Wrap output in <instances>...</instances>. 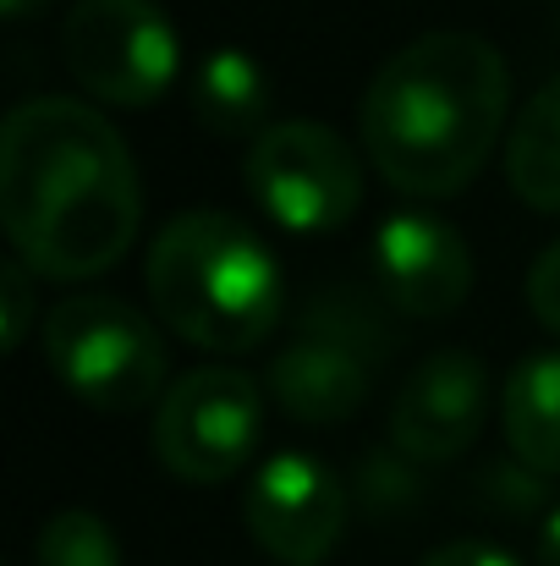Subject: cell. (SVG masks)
<instances>
[{"mask_svg":"<svg viewBox=\"0 0 560 566\" xmlns=\"http://www.w3.org/2000/svg\"><path fill=\"white\" fill-rule=\"evenodd\" d=\"M0 220L44 281H88L127 259L144 192L121 133L88 99H28L0 127Z\"/></svg>","mask_w":560,"mask_h":566,"instance_id":"obj_1","label":"cell"},{"mask_svg":"<svg viewBox=\"0 0 560 566\" xmlns=\"http://www.w3.org/2000/svg\"><path fill=\"white\" fill-rule=\"evenodd\" d=\"M511 116L506 55L462 28L401 44L373 72L358 133L369 166L406 198H456L467 188Z\"/></svg>","mask_w":560,"mask_h":566,"instance_id":"obj_2","label":"cell"},{"mask_svg":"<svg viewBox=\"0 0 560 566\" xmlns=\"http://www.w3.org/2000/svg\"><path fill=\"white\" fill-rule=\"evenodd\" d=\"M149 303L198 353H253L275 336L286 286L264 237L220 209H187L149 242Z\"/></svg>","mask_w":560,"mask_h":566,"instance_id":"obj_3","label":"cell"},{"mask_svg":"<svg viewBox=\"0 0 560 566\" xmlns=\"http://www.w3.org/2000/svg\"><path fill=\"white\" fill-rule=\"evenodd\" d=\"M44 358L94 412H138L171 390L160 331L133 303L105 292L66 297L44 314Z\"/></svg>","mask_w":560,"mask_h":566,"instance_id":"obj_4","label":"cell"},{"mask_svg":"<svg viewBox=\"0 0 560 566\" xmlns=\"http://www.w3.org/2000/svg\"><path fill=\"white\" fill-rule=\"evenodd\" d=\"M72 83L116 111H149L182 72V33L155 0H77L61 22Z\"/></svg>","mask_w":560,"mask_h":566,"instance_id":"obj_5","label":"cell"},{"mask_svg":"<svg viewBox=\"0 0 560 566\" xmlns=\"http://www.w3.org/2000/svg\"><path fill=\"white\" fill-rule=\"evenodd\" d=\"M242 177L253 203L292 237H330L363 203V160L325 122H275L247 144Z\"/></svg>","mask_w":560,"mask_h":566,"instance_id":"obj_6","label":"cell"},{"mask_svg":"<svg viewBox=\"0 0 560 566\" xmlns=\"http://www.w3.org/2000/svg\"><path fill=\"white\" fill-rule=\"evenodd\" d=\"M264 440V385L231 364L187 369L155 407V457L182 484H225Z\"/></svg>","mask_w":560,"mask_h":566,"instance_id":"obj_7","label":"cell"},{"mask_svg":"<svg viewBox=\"0 0 560 566\" xmlns=\"http://www.w3.org/2000/svg\"><path fill=\"white\" fill-rule=\"evenodd\" d=\"M352 517L341 473L308 451H275L247 479L242 523L253 545L281 566H319L336 556Z\"/></svg>","mask_w":560,"mask_h":566,"instance_id":"obj_8","label":"cell"},{"mask_svg":"<svg viewBox=\"0 0 560 566\" xmlns=\"http://www.w3.org/2000/svg\"><path fill=\"white\" fill-rule=\"evenodd\" d=\"M373 353H379V336L369 331L363 308H352V319L314 314L303 319V336L275 353L270 401H281L286 418L314 423V429L347 423L363 412L373 390Z\"/></svg>","mask_w":560,"mask_h":566,"instance_id":"obj_9","label":"cell"},{"mask_svg":"<svg viewBox=\"0 0 560 566\" xmlns=\"http://www.w3.org/2000/svg\"><path fill=\"white\" fill-rule=\"evenodd\" d=\"M489 407H495V390H489L484 358H473L467 347L429 353L390 401V451L418 468L456 462L478 446Z\"/></svg>","mask_w":560,"mask_h":566,"instance_id":"obj_10","label":"cell"},{"mask_svg":"<svg viewBox=\"0 0 560 566\" xmlns=\"http://www.w3.org/2000/svg\"><path fill=\"white\" fill-rule=\"evenodd\" d=\"M373 281L384 308L406 319H451L473 292V248L451 220L395 209L373 231Z\"/></svg>","mask_w":560,"mask_h":566,"instance_id":"obj_11","label":"cell"},{"mask_svg":"<svg viewBox=\"0 0 560 566\" xmlns=\"http://www.w3.org/2000/svg\"><path fill=\"white\" fill-rule=\"evenodd\" d=\"M500 429L522 468L560 479V347L528 353L500 390Z\"/></svg>","mask_w":560,"mask_h":566,"instance_id":"obj_12","label":"cell"},{"mask_svg":"<svg viewBox=\"0 0 560 566\" xmlns=\"http://www.w3.org/2000/svg\"><path fill=\"white\" fill-rule=\"evenodd\" d=\"M187 99H192L198 127L214 133V138H247L253 144L258 133L275 127L270 122V105H275L270 72L236 44L203 55V66L192 72V94Z\"/></svg>","mask_w":560,"mask_h":566,"instance_id":"obj_13","label":"cell"},{"mask_svg":"<svg viewBox=\"0 0 560 566\" xmlns=\"http://www.w3.org/2000/svg\"><path fill=\"white\" fill-rule=\"evenodd\" d=\"M506 182L528 209L560 214V77H550L506 133Z\"/></svg>","mask_w":560,"mask_h":566,"instance_id":"obj_14","label":"cell"},{"mask_svg":"<svg viewBox=\"0 0 560 566\" xmlns=\"http://www.w3.org/2000/svg\"><path fill=\"white\" fill-rule=\"evenodd\" d=\"M33 566H121V539L110 534V523L99 512L66 506L39 528Z\"/></svg>","mask_w":560,"mask_h":566,"instance_id":"obj_15","label":"cell"},{"mask_svg":"<svg viewBox=\"0 0 560 566\" xmlns=\"http://www.w3.org/2000/svg\"><path fill=\"white\" fill-rule=\"evenodd\" d=\"M44 325L39 308H33V270L22 259H6L0 264V347L6 353H22L28 331Z\"/></svg>","mask_w":560,"mask_h":566,"instance_id":"obj_16","label":"cell"},{"mask_svg":"<svg viewBox=\"0 0 560 566\" xmlns=\"http://www.w3.org/2000/svg\"><path fill=\"white\" fill-rule=\"evenodd\" d=\"M528 308H533V319H539L545 331L560 336V237L533 259V270H528Z\"/></svg>","mask_w":560,"mask_h":566,"instance_id":"obj_17","label":"cell"},{"mask_svg":"<svg viewBox=\"0 0 560 566\" xmlns=\"http://www.w3.org/2000/svg\"><path fill=\"white\" fill-rule=\"evenodd\" d=\"M418 566H522V562H517L511 551L489 545V539H451V545L429 551Z\"/></svg>","mask_w":560,"mask_h":566,"instance_id":"obj_18","label":"cell"},{"mask_svg":"<svg viewBox=\"0 0 560 566\" xmlns=\"http://www.w3.org/2000/svg\"><path fill=\"white\" fill-rule=\"evenodd\" d=\"M539 566H560V506L545 517V528H539Z\"/></svg>","mask_w":560,"mask_h":566,"instance_id":"obj_19","label":"cell"},{"mask_svg":"<svg viewBox=\"0 0 560 566\" xmlns=\"http://www.w3.org/2000/svg\"><path fill=\"white\" fill-rule=\"evenodd\" d=\"M55 0H0V17L6 22H33V17H44Z\"/></svg>","mask_w":560,"mask_h":566,"instance_id":"obj_20","label":"cell"},{"mask_svg":"<svg viewBox=\"0 0 560 566\" xmlns=\"http://www.w3.org/2000/svg\"><path fill=\"white\" fill-rule=\"evenodd\" d=\"M550 6H556V11H560V0H550Z\"/></svg>","mask_w":560,"mask_h":566,"instance_id":"obj_21","label":"cell"}]
</instances>
